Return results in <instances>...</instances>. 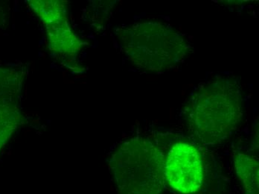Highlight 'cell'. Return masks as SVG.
<instances>
[{"instance_id":"1","label":"cell","mask_w":259,"mask_h":194,"mask_svg":"<svg viewBox=\"0 0 259 194\" xmlns=\"http://www.w3.org/2000/svg\"><path fill=\"white\" fill-rule=\"evenodd\" d=\"M188 113L194 136L206 144L221 143L242 121L241 87L238 82L227 78L203 84L191 97Z\"/></svg>"},{"instance_id":"2","label":"cell","mask_w":259,"mask_h":194,"mask_svg":"<svg viewBox=\"0 0 259 194\" xmlns=\"http://www.w3.org/2000/svg\"><path fill=\"white\" fill-rule=\"evenodd\" d=\"M121 49L138 68L159 72L176 67L191 47L175 28L160 22H140L118 28Z\"/></svg>"},{"instance_id":"3","label":"cell","mask_w":259,"mask_h":194,"mask_svg":"<svg viewBox=\"0 0 259 194\" xmlns=\"http://www.w3.org/2000/svg\"><path fill=\"white\" fill-rule=\"evenodd\" d=\"M165 160L162 151L148 139L137 137L123 142L110 161L118 193H162Z\"/></svg>"},{"instance_id":"4","label":"cell","mask_w":259,"mask_h":194,"mask_svg":"<svg viewBox=\"0 0 259 194\" xmlns=\"http://www.w3.org/2000/svg\"><path fill=\"white\" fill-rule=\"evenodd\" d=\"M28 4L45 26L49 48L52 53L64 60L76 57L83 42L69 26L64 2L34 0Z\"/></svg>"},{"instance_id":"5","label":"cell","mask_w":259,"mask_h":194,"mask_svg":"<svg viewBox=\"0 0 259 194\" xmlns=\"http://www.w3.org/2000/svg\"><path fill=\"white\" fill-rule=\"evenodd\" d=\"M164 174L165 181L178 193L198 191L204 177L203 157L198 148L187 141L175 143L165 158Z\"/></svg>"},{"instance_id":"6","label":"cell","mask_w":259,"mask_h":194,"mask_svg":"<svg viewBox=\"0 0 259 194\" xmlns=\"http://www.w3.org/2000/svg\"><path fill=\"white\" fill-rule=\"evenodd\" d=\"M234 161L245 194H258V161L253 156L241 152H236Z\"/></svg>"}]
</instances>
